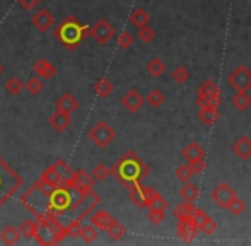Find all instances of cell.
I'll list each match as a JSON object with an SVG mask.
<instances>
[{"label": "cell", "instance_id": "1", "mask_svg": "<svg viewBox=\"0 0 251 246\" xmlns=\"http://www.w3.org/2000/svg\"><path fill=\"white\" fill-rule=\"evenodd\" d=\"M87 193H80L74 186H50L38 180L21 197V203L36 219L45 217V219H56L60 222H65V217L72 212H77V209L82 205Z\"/></svg>", "mask_w": 251, "mask_h": 246}, {"label": "cell", "instance_id": "2", "mask_svg": "<svg viewBox=\"0 0 251 246\" xmlns=\"http://www.w3.org/2000/svg\"><path fill=\"white\" fill-rule=\"evenodd\" d=\"M87 34H89V27L80 23L75 16H67L53 29V38L69 51L77 50L80 47V43H84Z\"/></svg>", "mask_w": 251, "mask_h": 246}, {"label": "cell", "instance_id": "3", "mask_svg": "<svg viewBox=\"0 0 251 246\" xmlns=\"http://www.w3.org/2000/svg\"><path fill=\"white\" fill-rule=\"evenodd\" d=\"M111 174H115L116 180L128 188V186H132V185L140 183V180L147 174V168L132 150H128V152L120 157L118 163L111 168Z\"/></svg>", "mask_w": 251, "mask_h": 246}, {"label": "cell", "instance_id": "4", "mask_svg": "<svg viewBox=\"0 0 251 246\" xmlns=\"http://www.w3.org/2000/svg\"><path fill=\"white\" fill-rule=\"evenodd\" d=\"M65 238H69L67 226L56 219H36V229H34L33 240L41 246H55L60 245Z\"/></svg>", "mask_w": 251, "mask_h": 246}, {"label": "cell", "instance_id": "5", "mask_svg": "<svg viewBox=\"0 0 251 246\" xmlns=\"http://www.w3.org/2000/svg\"><path fill=\"white\" fill-rule=\"evenodd\" d=\"M23 185L24 178L5 159L0 157V207L12 198Z\"/></svg>", "mask_w": 251, "mask_h": 246}, {"label": "cell", "instance_id": "6", "mask_svg": "<svg viewBox=\"0 0 251 246\" xmlns=\"http://www.w3.org/2000/svg\"><path fill=\"white\" fill-rule=\"evenodd\" d=\"M87 137H89L91 142H93L96 147L104 149V147H108L109 144L115 140L116 133H115V130L111 128V125H108L106 122H98L89 128Z\"/></svg>", "mask_w": 251, "mask_h": 246}, {"label": "cell", "instance_id": "7", "mask_svg": "<svg viewBox=\"0 0 251 246\" xmlns=\"http://www.w3.org/2000/svg\"><path fill=\"white\" fill-rule=\"evenodd\" d=\"M89 34L96 43L106 45L108 41H111L113 36H115V27H113L106 19H100L94 23L93 27H89Z\"/></svg>", "mask_w": 251, "mask_h": 246}, {"label": "cell", "instance_id": "8", "mask_svg": "<svg viewBox=\"0 0 251 246\" xmlns=\"http://www.w3.org/2000/svg\"><path fill=\"white\" fill-rule=\"evenodd\" d=\"M31 23H33V26L38 31L47 33V31H50L53 27V24H55V17H53V14L48 9H38L34 12V16L31 17Z\"/></svg>", "mask_w": 251, "mask_h": 246}, {"label": "cell", "instance_id": "9", "mask_svg": "<svg viewBox=\"0 0 251 246\" xmlns=\"http://www.w3.org/2000/svg\"><path fill=\"white\" fill-rule=\"evenodd\" d=\"M94 178L91 176L87 171H84V170H77L75 173H74V178H72V186L75 190H79L80 193H87V192H91L93 190V186H94Z\"/></svg>", "mask_w": 251, "mask_h": 246}, {"label": "cell", "instance_id": "10", "mask_svg": "<svg viewBox=\"0 0 251 246\" xmlns=\"http://www.w3.org/2000/svg\"><path fill=\"white\" fill-rule=\"evenodd\" d=\"M33 72L36 74L40 79L50 80L55 77L56 67L53 65L50 60H47V58H38V60H34V63H33Z\"/></svg>", "mask_w": 251, "mask_h": 246}, {"label": "cell", "instance_id": "11", "mask_svg": "<svg viewBox=\"0 0 251 246\" xmlns=\"http://www.w3.org/2000/svg\"><path fill=\"white\" fill-rule=\"evenodd\" d=\"M77 108H79V101H77V98L74 96V94H69V93L62 94L55 104L56 111H62V113H67V115L75 113Z\"/></svg>", "mask_w": 251, "mask_h": 246}, {"label": "cell", "instance_id": "12", "mask_svg": "<svg viewBox=\"0 0 251 246\" xmlns=\"http://www.w3.org/2000/svg\"><path fill=\"white\" fill-rule=\"evenodd\" d=\"M48 125H50L55 132L62 133V132H65L70 125H72V117H70V115H67V113H62V111L55 110V113L48 118Z\"/></svg>", "mask_w": 251, "mask_h": 246}, {"label": "cell", "instance_id": "13", "mask_svg": "<svg viewBox=\"0 0 251 246\" xmlns=\"http://www.w3.org/2000/svg\"><path fill=\"white\" fill-rule=\"evenodd\" d=\"M53 168H55V171L58 173L60 183L65 185V186H72V178H74V173H75V170H72V168L69 166V163H67V161L56 159L55 163H53Z\"/></svg>", "mask_w": 251, "mask_h": 246}, {"label": "cell", "instance_id": "14", "mask_svg": "<svg viewBox=\"0 0 251 246\" xmlns=\"http://www.w3.org/2000/svg\"><path fill=\"white\" fill-rule=\"evenodd\" d=\"M122 104L130 111V113H135V111H139L140 108L144 106V98L140 96L135 89H130L128 93L122 98Z\"/></svg>", "mask_w": 251, "mask_h": 246}, {"label": "cell", "instance_id": "15", "mask_svg": "<svg viewBox=\"0 0 251 246\" xmlns=\"http://www.w3.org/2000/svg\"><path fill=\"white\" fill-rule=\"evenodd\" d=\"M113 221V217L109 216V212L106 210H93L91 212V217H89V224H93L96 229H101V231H106V227L109 226V222Z\"/></svg>", "mask_w": 251, "mask_h": 246}, {"label": "cell", "instance_id": "16", "mask_svg": "<svg viewBox=\"0 0 251 246\" xmlns=\"http://www.w3.org/2000/svg\"><path fill=\"white\" fill-rule=\"evenodd\" d=\"M231 82L239 91H246L251 86V74L246 69H238L231 75Z\"/></svg>", "mask_w": 251, "mask_h": 246}, {"label": "cell", "instance_id": "17", "mask_svg": "<svg viewBox=\"0 0 251 246\" xmlns=\"http://www.w3.org/2000/svg\"><path fill=\"white\" fill-rule=\"evenodd\" d=\"M21 233H19V227L16 226H5L0 233V241L7 246H14L21 241Z\"/></svg>", "mask_w": 251, "mask_h": 246}, {"label": "cell", "instance_id": "18", "mask_svg": "<svg viewBox=\"0 0 251 246\" xmlns=\"http://www.w3.org/2000/svg\"><path fill=\"white\" fill-rule=\"evenodd\" d=\"M212 198H214L215 202L219 203V205L227 207V203L231 202L232 198H234V193H232V190L229 188L227 185H221V186H219V188L214 192V195H212Z\"/></svg>", "mask_w": 251, "mask_h": 246}, {"label": "cell", "instance_id": "19", "mask_svg": "<svg viewBox=\"0 0 251 246\" xmlns=\"http://www.w3.org/2000/svg\"><path fill=\"white\" fill-rule=\"evenodd\" d=\"M93 89L100 98H108L109 94L113 93V84H111V80H108L106 77H101V79H98L96 82H94Z\"/></svg>", "mask_w": 251, "mask_h": 246}, {"label": "cell", "instance_id": "20", "mask_svg": "<svg viewBox=\"0 0 251 246\" xmlns=\"http://www.w3.org/2000/svg\"><path fill=\"white\" fill-rule=\"evenodd\" d=\"M79 238L86 245H93L94 241L98 240V229L93 226V224H87V226H80Z\"/></svg>", "mask_w": 251, "mask_h": 246}, {"label": "cell", "instance_id": "21", "mask_svg": "<svg viewBox=\"0 0 251 246\" xmlns=\"http://www.w3.org/2000/svg\"><path fill=\"white\" fill-rule=\"evenodd\" d=\"M106 233H108V236L111 238V240L118 241V240H122V238L125 236L126 229L123 227V224H120L116 219H113L111 222H109V226L106 227Z\"/></svg>", "mask_w": 251, "mask_h": 246}, {"label": "cell", "instance_id": "22", "mask_svg": "<svg viewBox=\"0 0 251 246\" xmlns=\"http://www.w3.org/2000/svg\"><path fill=\"white\" fill-rule=\"evenodd\" d=\"M43 79H40L38 75H34V77H29V79L24 82V89L27 91L29 94H33V96H38V94L43 91Z\"/></svg>", "mask_w": 251, "mask_h": 246}, {"label": "cell", "instance_id": "23", "mask_svg": "<svg viewBox=\"0 0 251 246\" xmlns=\"http://www.w3.org/2000/svg\"><path fill=\"white\" fill-rule=\"evenodd\" d=\"M40 181H43V183H47V185H50V186L62 185V183H60V176H58V173L55 171V168H53V164H51L50 168H47L43 173H41Z\"/></svg>", "mask_w": 251, "mask_h": 246}, {"label": "cell", "instance_id": "24", "mask_svg": "<svg viewBox=\"0 0 251 246\" xmlns=\"http://www.w3.org/2000/svg\"><path fill=\"white\" fill-rule=\"evenodd\" d=\"M234 150H236V154H238L239 157H243V159L250 157L251 156V140L246 139V137L239 139L238 142L234 144Z\"/></svg>", "mask_w": 251, "mask_h": 246}, {"label": "cell", "instance_id": "25", "mask_svg": "<svg viewBox=\"0 0 251 246\" xmlns=\"http://www.w3.org/2000/svg\"><path fill=\"white\" fill-rule=\"evenodd\" d=\"M219 113H217V108H215V104H203V108H201L200 111V118L203 120L205 123H214L217 120Z\"/></svg>", "mask_w": 251, "mask_h": 246}, {"label": "cell", "instance_id": "26", "mask_svg": "<svg viewBox=\"0 0 251 246\" xmlns=\"http://www.w3.org/2000/svg\"><path fill=\"white\" fill-rule=\"evenodd\" d=\"M5 89H7V93L12 94V96H19V94L24 91V82L19 79V77H10V79L5 82Z\"/></svg>", "mask_w": 251, "mask_h": 246}, {"label": "cell", "instance_id": "27", "mask_svg": "<svg viewBox=\"0 0 251 246\" xmlns=\"http://www.w3.org/2000/svg\"><path fill=\"white\" fill-rule=\"evenodd\" d=\"M130 23H132L133 26H137V27L146 26V24L149 23V14H147L144 9H135L132 12V16H130Z\"/></svg>", "mask_w": 251, "mask_h": 246}, {"label": "cell", "instance_id": "28", "mask_svg": "<svg viewBox=\"0 0 251 246\" xmlns=\"http://www.w3.org/2000/svg\"><path fill=\"white\" fill-rule=\"evenodd\" d=\"M109 174H111V170L102 163L96 164V166L93 168V171H91V176L94 178V181H104Z\"/></svg>", "mask_w": 251, "mask_h": 246}, {"label": "cell", "instance_id": "29", "mask_svg": "<svg viewBox=\"0 0 251 246\" xmlns=\"http://www.w3.org/2000/svg\"><path fill=\"white\" fill-rule=\"evenodd\" d=\"M34 229H36V221H23V224L19 226V233L23 238L26 240H33V234H34Z\"/></svg>", "mask_w": 251, "mask_h": 246}, {"label": "cell", "instance_id": "30", "mask_svg": "<svg viewBox=\"0 0 251 246\" xmlns=\"http://www.w3.org/2000/svg\"><path fill=\"white\" fill-rule=\"evenodd\" d=\"M201 156H203V150H201V147L197 146V144H190L185 149V157H188L190 161L200 159Z\"/></svg>", "mask_w": 251, "mask_h": 246}, {"label": "cell", "instance_id": "31", "mask_svg": "<svg viewBox=\"0 0 251 246\" xmlns=\"http://www.w3.org/2000/svg\"><path fill=\"white\" fill-rule=\"evenodd\" d=\"M147 70H149L151 75L159 77L162 72H164V63L159 60V58H154V60H151L149 63H147Z\"/></svg>", "mask_w": 251, "mask_h": 246}, {"label": "cell", "instance_id": "32", "mask_svg": "<svg viewBox=\"0 0 251 246\" xmlns=\"http://www.w3.org/2000/svg\"><path fill=\"white\" fill-rule=\"evenodd\" d=\"M132 45H133L132 34H130L128 31H122V33L118 34V47L123 48V50H126V48H130Z\"/></svg>", "mask_w": 251, "mask_h": 246}, {"label": "cell", "instance_id": "33", "mask_svg": "<svg viewBox=\"0 0 251 246\" xmlns=\"http://www.w3.org/2000/svg\"><path fill=\"white\" fill-rule=\"evenodd\" d=\"M162 101H164V96H162L161 91H152L149 96H147V103H149L151 106H154V108L161 106Z\"/></svg>", "mask_w": 251, "mask_h": 246}, {"label": "cell", "instance_id": "34", "mask_svg": "<svg viewBox=\"0 0 251 246\" xmlns=\"http://www.w3.org/2000/svg\"><path fill=\"white\" fill-rule=\"evenodd\" d=\"M197 226H199V227H200V231H203L205 234L214 233V229H215L214 221L208 219V217H203V219H201V221H199V222H197Z\"/></svg>", "mask_w": 251, "mask_h": 246}, {"label": "cell", "instance_id": "35", "mask_svg": "<svg viewBox=\"0 0 251 246\" xmlns=\"http://www.w3.org/2000/svg\"><path fill=\"white\" fill-rule=\"evenodd\" d=\"M139 40L144 41V43H151V41L154 40V31L147 26L139 27Z\"/></svg>", "mask_w": 251, "mask_h": 246}, {"label": "cell", "instance_id": "36", "mask_svg": "<svg viewBox=\"0 0 251 246\" xmlns=\"http://www.w3.org/2000/svg\"><path fill=\"white\" fill-rule=\"evenodd\" d=\"M181 197L186 200H195L199 197V188L193 185H186L185 188L181 190Z\"/></svg>", "mask_w": 251, "mask_h": 246}, {"label": "cell", "instance_id": "37", "mask_svg": "<svg viewBox=\"0 0 251 246\" xmlns=\"http://www.w3.org/2000/svg\"><path fill=\"white\" fill-rule=\"evenodd\" d=\"M248 104H250V98L241 91V93H239L238 96L234 98V106L238 108V110H245Z\"/></svg>", "mask_w": 251, "mask_h": 246}, {"label": "cell", "instance_id": "38", "mask_svg": "<svg viewBox=\"0 0 251 246\" xmlns=\"http://www.w3.org/2000/svg\"><path fill=\"white\" fill-rule=\"evenodd\" d=\"M227 209L231 210V212H234V214H239V212H243V209H245V203L234 197V198L227 203Z\"/></svg>", "mask_w": 251, "mask_h": 246}, {"label": "cell", "instance_id": "39", "mask_svg": "<svg viewBox=\"0 0 251 246\" xmlns=\"http://www.w3.org/2000/svg\"><path fill=\"white\" fill-rule=\"evenodd\" d=\"M149 221H152L154 224L162 222V221H164V210L151 209V212H149Z\"/></svg>", "mask_w": 251, "mask_h": 246}, {"label": "cell", "instance_id": "40", "mask_svg": "<svg viewBox=\"0 0 251 246\" xmlns=\"http://www.w3.org/2000/svg\"><path fill=\"white\" fill-rule=\"evenodd\" d=\"M192 174H193L192 166H181V168L178 170V178H179L181 181H188Z\"/></svg>", "mask_w": 251, "mask_h": 246}, {"label": "cell", "instance_id": "41", "mask_svg": "<svg viewBox=\"0 0 251 246\" xmlns=\"http://www.w3.org/2000/svg\"><path fill=\"white\" fill-rule=\"evenodd\" d=\"M17 3H19L23 9H26V10H33L34 7L38 5V3L41 2V0H16Z\"/></svg>", "mask_w": 251, "mask_h": 246}, {"label": "cell", "instance_id": "42", "mask_svg": "<svg viewBox=\"0 0 251 246\" xmlns=\"http://www.w3.org/2000/svg\"><path fill=\"white\" fill-rule=\"evenodd\" d=\"M173 77H175L176 82H185L186 77H188V72H186L185 69H176L175 74H173Z\"/></svg>", "mask_w": 251, "mask_h": 246}, {"label": "cell", "instance_id": "43", "mask_svg": "<svg viewBox=\"0 0 251 246\" xmlns=\"http://www.w3.org/2000/svg\"><path fill=\"white\" fill-rule=\"evenodd\" d=\"M2 72H3V65L0 63V74H2Z\"/></svg>", "mask_w": 251, "mask_h": 246}]
</instances>
